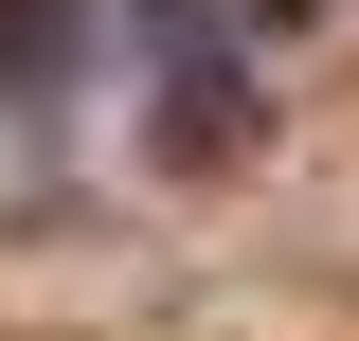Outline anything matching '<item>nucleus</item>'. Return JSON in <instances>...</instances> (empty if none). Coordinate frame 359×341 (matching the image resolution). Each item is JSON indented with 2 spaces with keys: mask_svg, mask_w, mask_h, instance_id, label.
Returning <instances> with one entry per match:
<instances>
[{
  "mask_svg": "<svg viewBox=\"0 0 359 341\" xmlns=\"http://www.w3.org/2000/svg\"><path fill=\"white\" fill-rule=\"evenodd\" d=\"M72 36H90V0H0V90H54Z\"/></svg>",
  "mask_w": 359,
  "mask_h": 341,
  "instance_id": "obj_1",
  "label": "nucleus"
}]
</instances>
